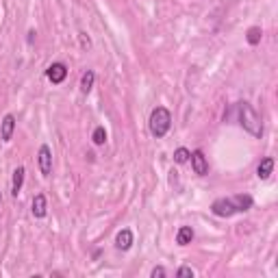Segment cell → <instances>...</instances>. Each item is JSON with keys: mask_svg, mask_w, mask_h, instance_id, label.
<instances>
[{"mask_svg": "<svg viewBox=\"0 0 278 278\" xmlns=\"http://www.w3.org/2000/svg\"><path fill=\"white\" fill-rule=\"evenodd\" d=\"M237 111H239V124L244 126V131H248L257 139L261 137L263 135V122H261V117H259L257 111H254L248 102H239Z\"/></svg>", "mask_w": 278, "mask_h": 278, "instance_id": "6da1fadb", "label": "cell"}, {"mask_svg": "<svg viewBox=\"0 0 278 278\" xmlns=\"http://www.w3.org/2000/svg\"><path fill=\"white\" fill-rule=\"evenodd\" d=\"M170 128H172V113L165 106H157L150 113V133L157 139H161L170 133Z\"/></svg>", "mask_w": 278, "mask_h": 278, "instance_id": "7a4b0ae2", "label": "cell"}, {"mask_svg": "<svg viewBox=\"0 0 278 278\" xmlns=\"http://www.w3.org/2000/svg\"><path fill=\"white\" fill-rule=\"evenodd\" d=\"M189 161H191V170L198 176H206V174H209V161H206V157H204L202 150H193L191 155H189Z\"/></svg>", "mask_w": 278, "mask_h": 278, "instance_id": "3957f363", "label": "cell"}, {"mask_svg": "<svg viewBox=\"0 0 278 278\" xmlns=\"http://www.w3.org/2000/svg\"><path fill=\"white\" fill-rule=\"evenodd\" d=\"M211 213L213 215H217V217H230V215H235L237 211H235L230 198H217L215 202L211 204Z\"/></svg>", "mask_w": 278, "mask_h": 278, "instance_id": "277c9868", "label": "cell"}, {"mask_svg": "<svg viewBox=\"0 0 278 278\" xmlns=\"http://www.w3.org/2000/svg\"><path fill=\"white\" fill-rule=\"evenodd\" d=\"M37 163H39V172L44 176H50L52 172V152L48 146H39V152H37Z\"/></svg>", "mask_w": 278, "mask_h": 278, "instance_id": "5b68a950", "label": "cell"}, {"mask_svg": "<svg viewBox=\"0 0 278 278\" xmlns=\"http://www.w3.org/2000/svg\"><path fill=\"white\" fill-rule=\"evenodd\" d=\"M46 76H48V81H50V83L59 85V83L66 81V76H68V66H66V63H61V61L52 63V66H50L48 70H46Z\"/></svg>", "mask_w": 278, "mask_h": 278, "instance_id": "8992f818", "label": "cell"}, {"mask_svg": "<svg viewBox=\"0 0 278 278\" xmlns=\"http://www.w3.org/2000/svg\"><path fill=\"white\" fill-rule=\"evenodd\" d=\"M13 131H15V117L7 113L2 117V122H0V139L2 141H11L13 137Z\"/></svg>", "mask_w": 278, "mask_h": 278, "instance_id": "52a82bcc", "label": "cell"}, {"mask_svg": "<svg viewBox=\"0 0 278 278\" xmlns=\"http://www.w3.org/2000/svg\"><path fill=\"white\" fill-rule=\"evenodd\" d=\"M230 202H233L235 211L237 213H246L252 209V196H248V193H239V196H233L230 198Z\"/></svg>", "mask_w": 278, "mask_h": 278, "instance_id": "ba28073f", "label": "cell"}, {"mask_svg": "<svg viewBox=\"0 0 278 278\" xmlns=\"http://www.w3.org/2000/svg\"><path fill=\"white\" fill-rule=\"evenodd\" d=\"M131 246H133V233L128 228L120 230L117 237H115V248L117 250H122V252H126V250H131Z\"/></svg>", "mask_w": 278, "mask_h": 278, "instance_id": "9c48e42d", "label": "cell"}, {"mask_svg": "<svg viewBox=\"0 0 278 278\" xmlns=\"http://www.w3.org/2000/svg\"><path fill=\"white\" fill-rule=\"evenodd\" d=\"M46 213H48V200H46L44 193H37V196L33 198V215L46 217Z\"/></svg>", "mask_w": 278, "mask_h": 278, "instance_id": "30bf717a", "label": "cell"}, {"mask_svg": "<svg viewBox=\"0 0 278 278\" xmlns=\"http://www.w3.org/2000/svg\"><path fill=\"white\" fill-rule=\"evenodd\" d=\"M24 174H26V170L22 168H15V172H13V183H11V193H13V198H17V193L22 191V185H24Z\"/></svg>", "mask_w": 278, "mask_h": 278, "instance_id": "8fae6325", "label": "cell"}, {"mask_svg": "<svg viewBox=\"0 0 278 278\" xmlns=\"http://www.w3.org/2000/svg\"><path fill=\"white\" fill-rule=\"evenodd\" d=\"M272 170H274V159L265 157V159H261V163H259V168H257V176L261 181H268L270 174H272Z\"/></svg>", "mask_w": 278, "mask_h": 278, "instance_id": "7c38bea8", "label": "cell"}, {"mask_svg": "<svg viewBox=\"0 0 278 278\" xmlns=\"http://www.w3.org/2000/svg\"><path fill=\"white\" fill-rule=\"evenodd\" d=\"M193 241V228L191 226H181L176 233V244L179 246H189Z\"/></svg>", "mask_w": 278, "mask_h": 278, "instance_id": "4fadbf2b", "label": "cell"}, {"mask_svg": "<svg viewBox=\"0 0 278 278\" xmlns=\"http://www.w3.org/2000/svg\"><path fill=\"white\" fill-rule=\"evenodd\" d=\"M93 81H96V72H93V70H87V72L81 76V92L85 93V96L92 92V87H93Z\"/></svg>", "mask_w": 278, "mask_h": 278, "instance_id": "5bb4252c", "label": "cell"}, {"mask_svg": "<svg viewBox=\"0 0 278 278\" xmlns=\"http://www.w3.org/2000/svg\"><path fill=\"white\" fill-rule=\"evenodd\" d=\"M263 37V31L259 26H252V28H248V35H246V39H248V44L250 46H257L259 41H261Z\"/></svg>", "mask_w": 278, "mask_h": 278, "instance_id": "9a60e30c", "label": "cell"}, {"mask_svg": "<svg viewBox=\"0 0 278 278\" xmlns=\"http://www.w3.org/2000/svg\"><path fill=\"white\" fill-rule=\"evenodd\" d=\"M92 139H93V144H96V146H104V141H106V131H104V126H96V131H93Z\"/></svg>", "mask_w": 278, "mask_h": 278, "instance_id": "2e32d148", "label": "cell"}, {"mask_svg": "<svg viewBox=\"0 0 278 278\" xmlns=\"http://www.w3.org/2000/svg\"><path fill=\"white\" fill-rule=\"evenodd\" d=\"M189 155H191V152H189L187 148H179V150L174 152V163H179V165L187 163L189 161Z\"/></svg>", "mask_w": 278, "mask_h": 278, "instance_id": "e0dca14e", "label": "cell"}, {"mask_svg": "<svg viewBox=\"0 0 278 278\" xmlns=\"http://www.w3.org/2000/svg\"><path fill=\"white\" fill-rule=\"evenodd\" d=\"M79 39H81V46H83V48H90V46H92V39L87 37V33H79Z\"/></svg>", "mask_w": 278, "mask_h": 278, "instance_id": "ac0fdd59", "label": "cell"}, {"mask_svg": "<svg viewBox=\"0 0 278 278\" xmlns=\"http://www.w3.org/2000/svg\"><path fill=\"white\" fill-rule=\"evenodd\" d=\"M176 276H181V278H183V276H191V278H193V270H191V268H181L179 272H176Z\"/></svg>", "mask_w": 278, "mask_h": 278, "instance_id": "d6986e66", "label": "cell"}, {"mask_svg": "<svg viewBox=\"0 0 278 278\" xmlns=\"http://www.w3.org/2000/svg\"><path fill=\"white\" fill-rule=\"evenodd\" d=\"M150 276L152 278H163L165 276V268H155V270L150 272Z\"/></svg>", "mask_w": 278, "mask_h": 278, "instance_id": "ffe728a7", "label": "cell"}, {"mask_svg": "<svg viewBox=\"0 0 278 278\" xmlns=\"http://www.w3.org/2000/svg\"><path fill=\"white\" fill-rule=\"evenodd\" d=\"M0 204H2V196H0Z\"/></svg>", "mask_w": 278, "mask_h": 278, "instance_id": "44dd1931", "label": "cell"}]
</instances>
